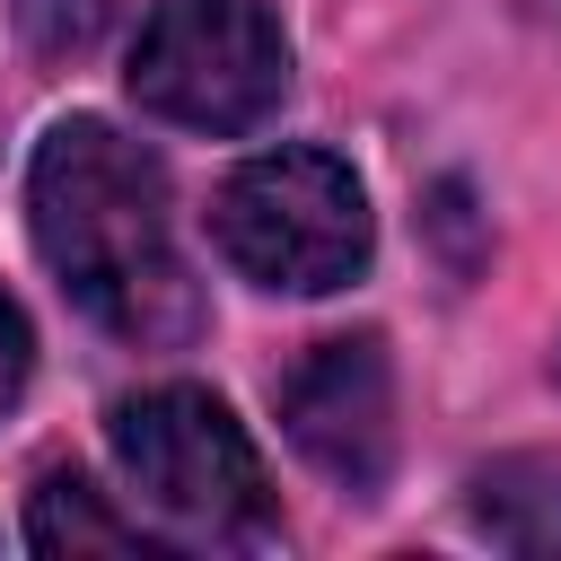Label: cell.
I'll return each instance as SVG.
<instances>
[{"label":"cell","mask_w":561,"mask_h":561,"mask_svg":"<svg viewBox=\"0 0 561 561\" xmlns=\"http://www.w3.org/2000/svg\"><path fill=\"white\" fill-rule=\"evenodd\" d=\"M26 228L61 298L114 342L175 351L202 333V280L175 245V193L158 149L105 114H70L26 158Z\"/></svg>","instance_id":"cell-1"},{"label":"cell","mask_w":561,"mask_h":561,"mask_svg":"<svg viewBox=\"0 0 561 561\" xmlns=\"http://www.w3.org/2000/svg\"><path fill=\"white\" fill-rule=\"evenodd\" d=\"M210 245L254 289L324 298L368 272L377 210H368V184L351 175V158L280 140V149H254L245 167H228V184L210 193Z\"/></svg>","instance_id":"cell-2"},{"label":"cell","mask_w":561,"mask_h":561,"mask_svg":"<svg viewBox=\"0 0 561 561\" xmlns=\"http://www.w3.org/2000/svg\"><path fill=\"white\" fill-rule=\"evenodd\" d=\"M114 465L131 482V500L202 543H254L272 535V473L245 438V421L210 394V386H149L123 394L114 421Z\"/></svg>","instance_id":"cell-3"},{"label":"cell","mask_w":561,"mask_h":561,"mask_svg":"<svg viewBox=\"0 0 561 561\" xmlns=\"http://www.w3.org/2000/svg\"><path fill=\"white\" fill-rule=\"evenodd\" d=\"M123 88L167 131L237 140L263 131L289 96V35L263 0H158L131 35Z\"/></svg>","instance_id":"cell-4"},{"label":"cell","mask_w":561,"mask_h":561,"mask_svg":"<svg viewBox=\"0 0 561 561\" xmlns=\"http://www.w3.org/2000/svg\"><path fill=\"white\" fill-rule=\"evenodd\" d=\"M280 430L289 447L342 482V491H377L386 465H394V368H386V342L377 333H333L316 342L280 386Z\"/></svg>","instance_id":"cell-5"},{"label":"cell","mask_w":561,"mask_h":561,"mask_svg":"<svg viewBox=\"0 0 561 561\" xmlns=\"http://www.w3.org/2000/svg\"><path fill=\"white\" fill-rule=\"evenodd\" d=\"M26 543L44 552V561H88V552H131V561H167L175 552V535H149L140 517H123L96 482H79V473H44L35 491H26Z\"/></svg>","instance_id":"cell-6"},{"label":"cell","mask_w":561,"mask_h":561,"mask_svg":"<svg viewBox=\"0 0 561 561\" xmlns=\"http://www.w3.org/2000/svg\"><path fill=\"white\" fill-rule=\"evenodd\" d=\"M473 526L500 552L561 561V456H500L473 473Z\"/></svg>","instance_id":"cell-7"},{"label":"cell","mask_w":561,"mask_h":561,"mask_svg":"<svg viewBox=\"0 0 561 561\" xmlns=\"http://www.w3.org/2000/svg\"><path fill=\"white\" fill-rule=\"evenodd\" d=\"M18 26H26L35 53H70L79 61L105 35V0H18Z\"/></svg>","instance_id":"cell-8"},{"label":"cell","mask_w":561,"mask_h":561,"mask_svg":"<svg viewBox=\"0 0 561 561\" xmlns=\"http://www.w3.org/2000/svg\"><path fill=\"white\" fill-rule=\"evenodd\" d=\"M26 377H35V333H26V307H18L9 289H0V421L18 412Z\"/></svg>","instance_id":"cell-9"}]
</instances>
